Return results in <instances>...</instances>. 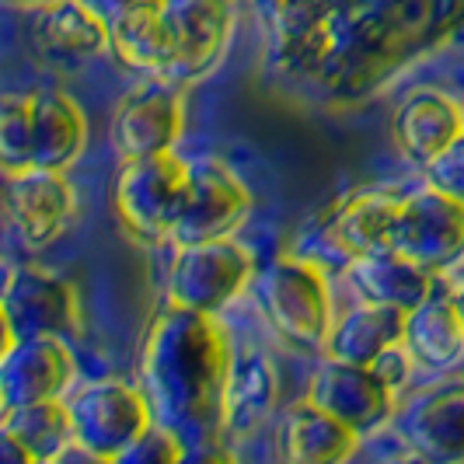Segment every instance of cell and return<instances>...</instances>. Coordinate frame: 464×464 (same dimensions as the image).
Segmentation results:
<instances>
[{"label":"cell","instance_id":"obj_1","mask_svg":"<svg viewBox=\"0 0 464 464\" xmlns=\"http://www.w3.org/2000/svg\"><path fill=\"white\" fill-rule=\"evenodd\" d=\"M273 73L325 102H360L464 35V0H256Z\"/></svg>","mask_w":464,"mask_h":464},{"label":"cell","instance_id":"obj_2","mask_svg":"<svg viewBox=\"0 0 464 464\" xmlns=\"http://www.w3.org/2000/svg\"><path fill=\"white\" fill-rule=\"evenodd\" d=\"M231 373V346L213 314L168 304L150 322L140 353V392L154 426L182 447L224 437Z\"/></svg>","mask_w":464,"mask_h":464},{"label":"cell","instance_id":"obj_3","mask_svg":"<svg viewBox=\"0 0 464 464\" xmlns=\"http://www.w3.org/2000/svg\"><path fill=\"white\" fill-rule=\"evenodd\" d=\"M256 301L266 325L294 349H325L332 301L322 273L304 258H276L256 276Z\"/></svg>","mask_w":464,"mask_h":464},{"label":"cell","instance_id":"obj_4","mask_svg":"<svg viewBox=\"0 0 464 464\" xmlns=\"http://www.w3.org/2000/svg\"><path fill=\"white\" fill-rule=\"evenodd\" d=\"M192 161L158 154L143 161H122L112 186V207L119 224L137 241H171L188 199Z\"/></svg>","mask_w":464,"mask_h":464},{"label":"cell","instance_id":"obj_5","mask_svg":"<svg viewBox=\"0 0 464 464\" xmlns=\"http://www.w3.org/2000/svg\"><path fill=\"white\" fill-rule=\"evenodd\" d=\"M252 252L231 237L179 245L168 269V304L199 314H217L234 297H241V290L252 283Z\"/></svg>","mask_w":464,"mask_h":464},{"label":"cell","instance_id":"obj_6","mask_svg":"<svg viewBox=\"0 0 464 464\" xmlns=\"http://www.w3.org/2000/svg\"><path fill=\"white\" fill-rule=\"evenodd\" d=\"M388 248L430 276L454 269L464 258V207L430 186L401 196Z\"/></svg>","mask_w":464,"mask_h":464},{"label":"cell","instance_id":"obj_7","mask_svg":"<svg viewBox=\"0 0 464 464\" xmlns=\"http://www.w3.org/2000/svg\"><path fill=\"white\" fill-rule=\"evenodd\" d=\"M67 409L73 443L109 461L154 426L143 392L126 381H92L70 398Z\"/></svg>","mask_w":464,"mask_h":464},{"label":"cell","instance_id":"obj_8","mask_svg":"<svg viewBox=\"0 0 464 464\" xmlns=\"http://www.w3.org/2000/svg\"><path fill=\"white\" fill-rule=\"evenodd\" d=\"M0 307H4V346L18 339H70L81 325L73 286L35 266L7 273Z\"/></svg>","mask_w":464,"mask_h":464},{"label":"cell","instance_id":"obj_9","mask_svg":"<svg viewBox=\"0 0 464 464\" xmlns=\"http://www.w3.org/2000/svg\"><path fill=\"white\" fill-rule=\"evenodd\" d=\"M164 22L171 32L168 84H192L220 63L234 32V0H164Z\"/></svg>","mask_w":464,"mask_h":464},{"label":"cell","instance_id":"obj_10","mask_svg":"<svg viewBox=\"0 0 464 464\" xmlns=\"http://www.w3.org/2000/svg\"><path fill=\"white\" fill-rule=\"evenodd\" d=\"M252 213V196L245 182L217 158H199L188 171V199L175 227V245H199L231 237Z\"/></svg>","mask_w":464,"mask_h":464},{"label":"cell","instance_id":"obj_11","mask_svg":"<svg viewBox=\"0 0 464 464\" xmlns=\"http://www.w3.org/2000/svg\"><path fill=\"white\" fill-rule=\"evenodd\" d=\"M182 94L179 84L154 81L133 88L112 112V150L122 161H143V158H158L171 154L175 143L182 137Z\"/></svg>","mask_w":464,"mask_h":464},{"label":"cell","instance_id":"obj_12","mask_svg":"<svg viewBox=\"0 0 464 464\" xmlns=\"http://www.w3.org/2000/svg\"><path fill=\"white\" fill-rule=\"evenodd\" d=\"M73 356L67 339H18L4 346L0 360V405L4 412L35 405V401H56L73 384Z\"/></svg>","mask_w":464,"mask_h":464},{"label":"cell","instance_id":"obj_13","mask_svg":"<svg viewBox=\"0 0 464 464\" xmlns=\"http://www.w3.org/2000/svg\"><path fill=\"white\" fill-rule=\"evenodd\" d=\"M392 388L371 371V367H356V363H339L325 360L314 381H311V401L318 409H325L328 416H335L353 433L367 437L373 430H381L392 416Z\"/></svg>","mask_w":464,"mask_h":464},{"label":"cell","instance_id":"obj_14","mask_svg":"<svg viewBox=\"0 0 464 464\" xmlns=\"http://www.w3.org/2000/svg\"><path fill=\"white\" fill-rule=\"evenodd\" d=\"M73 188L63 171L28 168L7 175V220L28 248H46L67 231Z\"/></svg>","mask_w":464,"mask_h":464},{"label":"cell","instance_id":"obj_15","mask_svg":"<svg viewBox=\"0 0 464 464\" xmlns=\"http://www.w3.org/2000/svg\"><path fill=\"white\" fill-rule=\"evenodd\" d=\"M398 437L422 464H464V381L412 398L398 416Z\"/></svg>","mask_w":464,"mask_h":464},{"label":"cell","instance_id":"obj_16","mask_svg":"<svg viewBox=\"0 0 464 464\" xmlns=\"http://www.w3.org/2000/svg\"><path fill=\"white\" fill-rule=\"evenodd\" d=\"M464 133V109L437 88H419L398 102L392 116V140L409 164H426Z\"/></svg>","mask_w":464,"mask_h":464},{"label":"cell","instance_id":"obj_17","mask_svg":"<svg viewBox=\"0 0 464 464\" xmlns=\"http://www.w3.org/2000/svg\"><path fill=\"white\" fill-rule=\"evenodd\" d=\"M360 447V433H353L311 398L290 405L279 419L276 454L279 464H346Z\"/></svg>","mask_w":464,"mask_h":464},{"label":"cell","instance_id":"obj_18","mask_svg":"<svg viewBox=\"0 0 464 464\" xmlns=\"http://www.w3.org/2000/svg\"><path fill=\"white\" fill-rule=\"evenodd\" d=\"M28 122H32L28 168L67 171L73 158L84 150L88 119H84L81 105L70 94L32 92L28 94Z\"/></svg>","mask_w":464,"mask_h":464},{"label":"cell","instance_id":"obj_19","mask_svg":"<svg viewBox=\"0 0 464 464\" xmlns=\"http://www.w3.org/2000/svg\"><path fill=\"white\" fill-rule=\"evenodd\" d=\"M346 279L367 304L398 307L405 314L433 297V276L392 248H377L367 256L349 258Z\"/></svg>","mask_w":464,"mask_h":464},{"label":"cell","instance_id":"obj_20","mask_svg":"<svg viewBox=\"0 0 464 464\" xmlns=\"http://www.w3.org/2000/svg\"><path fill=\"white\" fill-rule=\"evenodd\" d=\"M401 339H405V311L363 301L332 325L325 356L339 363L373 367L377 356H384L392 346H401Z\"/></svg>","mask_w":464,"mask_h":464},{"label":"cell","instance_id":"obj_21","mask_svg":"<svg viewBox=\"0 0 464 464\" xmlns=\"http://www.w3.org/2000/svg\"><path fill=\"white\" fill-rule=\"evenodd\" d=\"M35 43L49 60L60 63H81L112 46L109 24L81 0H49L39 7L35 18Z\"/></svg>","mask_w":464,"mask_h":464},{"label":"cell","instance_id":"obj_22","mask_svg":"<svg viewBox=\"0 0 464 464\" xmlns=\"http://www.w3.org/2000/svg\"><path fill=\"white\" fill-rule=\"evenodd\" d=\"M398 203H401V196H392L384 188L353 192L332 213V220H328V241L346 258L388 248Z\"/></svg>","mask_w":464,"mask_h":464},{"label":"cell","instance_id":"obj_23","mask_svg":"<svg viewBox=\"0 0 464 464\" xmlns=\"http://www.w3.org/2000/svg\"><path fill=\"white\" fill-rule=\"evenodd\" d=\"M405 349L416 367L447 371L464 360V318L450 297H430L405 314Z\"/></svg>","mask_w":464,"mask_h":464},{"label":"cell","instance_id":"obj_24","mask_svg":"<svg viewBox=\"0 0 464 464\" xmlns=\"http://www.w3.org/2000/svg\"><path fill=\"white\" fill-rule=\"evenodd\" d=\"M109 39H112L109 49L119 56L122 67L164 81V73L171 67V56H175L171 32L164 22V7H143V11L119 18L116 24H109Z\"/></svg>","mask_w":464,"mask_h":464},{"label":"cell","instance_id":"obj_25","mask_svg":"<svg viewBox=\"0 0 464 464\" xmlns=\"http://www.w3.org/2000/svg\"><path fill=\"white\" fill-rule=\"evenodd\" d=\"M4 433H11L35 461H56L73 447V422L63 398L4 412Z\"/></svg>","mask_w":464,"mask_h":464},{"label":"cell","instance_id":"obj_26","mask_svg":"<svg viewBox=\"0 0 464 464\" xmlns=\"http://www.w3.org/2000/svg\"><path fill=\"white\" fill-rule=\"evenodd\" d=\"M276 367L266 356H248L245 363H237L227 392V433H248L262 426L276 409Z\"/></svg>","mask_w":464,"mask_h":464},{"label":"cell","instance_id":"obj_27","mask_svg":"<svg viewBox=\"0 0 464 464\" xmlns=\"http://www.w3.org/2000/svg\"><path fill=\"white\" fill-rule=\"evenodd\" d=\"M28 143H32L28 94H7L0 105V158L7 175L28 171Z\"/></svg>","mask_w":464,"mask_h":464},{"label":"cell","instance_id":"obj_28","mask_svg":"<svg viewBox=\"0 0 464 464\" xmlns=\"http://www.w3.org/2000/svg\"><path fill=\"white\" fill-rule=\"evenodd\" d=\"M422 175H426V186L437 188L447 199L464 207V133L443 150L440 158H433L426 164Z\"/></svg>","mask_w":464,"mask_h":464},{"label":"cell","instance_id":"obj_29","mask_svg":"<svg viewBox=\"0 0 464 464\" xmlns=\"http://www.w3.org/2000/svg\"><path fill=\"white\" fill-rule=\"evenodd\" d=\"M179 458H182V443L161 426H150L126 450H119L112 464H179Z\"/></svg>","mask_w":464,"mask_h":464},{"label":"cell","instance_id":"obj_30","mask_svg":"<svg viewBox=\"0 0 464 464\" xmlns=\"http://www.w3.org/2000/svg\"><path fill=\"white\" fill-rule=\"evenodd\" d=\"M412 367H416V360H412V353L405 349V343L401 346H392L384 356H377V363H373L371 371L395 392L398 384H405L409 381V373H412Z\"/></svg>","mask_w":464,"mask_h":464},{"label":"cell","instance_id":"obj_31","mask_svg":"<svg viewBox=\"0 0 464 464\" xmlns=\"http://www.w3.org/2000/svg\"><path fill=\"white\" fill-rule=\"evenodd\" d=\"M88 11H94L105 24H116L119 18L143 11V7H164V0H81Z\"/></svg>","mask_w":464,"mask_h":464},{"label":"cell","instance_id":"obj_32","mask_svg":"<svg viewBox=\"0 0 464 464\" xmlns=\"http://www.w3.org/2000/svg\"><path fill=\"white\" fill-rule=\"evenodd\" d=\"M179 464H237V458H234L231 447H224V440H209L182 447Z\"/></svg>","mask_w":464,"mask_h":464},{"label":"cell","instance_id":"obj_33","mask_svg":"<svg viewBox=\"0 0 464 464\" xmlns=\"http://www.w3.org/2000/svg\"><path fill=\"white\" fill-rule=\"evenodd\" d=\"M0 464H35V458H32L11 433L0 430Z\"/></svg>","mask_w":464,"mask_h":464},{"label":"cell","instance_id":"obj_34","mask_svg":"<svg viewBox=\"0 0 464 464\" xmlns=\"http://www.w3.org/2000/svg\"><path fill=\"white\" fill-rule=\"evenodd\" d=\"M56 464H112L109 458H98V454H92V450H84V447H70L67 454H60L56 458Z\"/></svg>","mask_w":464,"mask_h":464},{"label":"cell","instance_id":"obj_35","mask_svg":"<svg viewBox=\"0 0 464 464\" xmlns=\"http://www.w3.org/2000/svg\"><path fill=\"white\" fill-rule=\"evenodd\" d=\"M450 301L458 304V311H461V318H464V286H458V290H454V297H450Z\"/></svg>","mask_w":464,"mask_h":464},{"label":"cell","instance_id":"obj_36","mask_svg":"<svg viewBox=\"0 0 464 464\" xmlns=\"http://www.w3.org/2000/svg\"><path fill=\"white\" fill-rule=\"evenodd\" d=\"M11 4H24V7H43L49 0H11Z\"/></svg>","mask_w":464,"mask_h":464},{"label":"cell","instance_id":"obj_37","mask_svg":"<svg viewBox=\"0 0 464 464\" xmlns=\"http://www.w3.org/2000/svg\"><path fill=\"white\" fill-rule=\"evenodd\" d=\"M35 464H56V461H35Z\"/></svg>","mask_w":464,"mask_h":464},{"label":"cell","instance_id":"obj_38","mask_svg":"<svg viewBox=\"0 0 464 464\" xmlns=\"http://www.w3.org/2000/svg\"><path fill=\"white\" fill-rule=\"evenodd\" d=\"M461 109H464V102H461Z\"/></svg>","mask_w":464,"mask_h":464}]
</instances>
